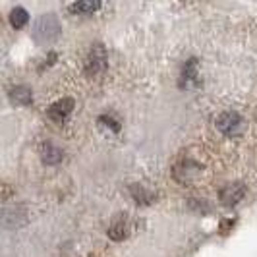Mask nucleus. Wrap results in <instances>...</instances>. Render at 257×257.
Here are the masks:
<instances>
[{
  "label": "nucleus",
  "mask_w": 257,
  "mask_h": 257,
  "mask_svg": "<svg viewBox=\"0 0 257 257\" xmlns=\"http://www.w3.org/2000/svg\"><path fill=\"white\" fill-rule=\"evenodd\" d=\"M244 116L236 110H222L217 118H215V128L220 136L224 138H238L244 132Z\"/></svg>",
  "instance_id": "f257e3e1"
},
{
  "label": "nucleus",
  "mask_w": 257,
  "mask_h": 257,
  "mask_svg": "<svg viewBox=\"0 0 257 257\" xmlns=\"http://www.w3.org/2000/svg\"><path fill=\"white\" fill-rule=\"evenodd\" d=\"M244 195H245V188L242 184H228V186H224L219 193L222 205H230V207L236 205V203H240V201L244 199Z\"/></svg>",
  "instance_id": "39448f33"
},
{
  "label": "nucleus",
  "mask_w": 257,
  "mask_h": 257,
  "mask_svg": "<svg viewBox=\"0 0 257 257\" xmlns=\"http://www.w3.org/2000/svg\"><path fill=\"white\" fill-rule=\"evenodd\" d=\"M74 106H76V101H74L72 97H62V99L54 101V103L49 106V110H47V116L51 118L52 122H56V124H62V122H66V120H68V116L72 114Z\"/></svg>",
  "instance_id": "20e7f679"
},
{
  "label": "nucleus",
  "mask_w": 257,
  "mask_h": 257,
  "mask_svg": "<svg viewBox=\"0 0 257 257\" xmlns=\"http://www.w3.org/2000/svg\"><path fill=\"white\" fill-rule=\"evenodd\" d=\"M62 151L56 147V145H52V143H45L43 145V149H41V161L45 163V165H49V167H54V165H58L60 161H62Z\"/></svg>",
  "instance_id": "423d86ee"
},
{
  "label": "nucleus",
  "mask_w": 257,
  "mask_h": 257,
  "mask_svg": "<svg viewBox=\"0 0 257 257\" xmlns=\"http://www.w3.org/2000/svg\"><path fill=\"white\" fill-rule=\"evenodd\" d=\"M60 33V24H58V18L54 14H47L43 16L35 26V33L33 37L37 39L39 43H45V41H52Z\"/></svg>",
  "instance_id": "7ed1b4c3"
},
{
  "label": "nucleus",
  "mask_w": 257,
  "mask_h": 257,
  "mask_svg": "<svg viewBox=\"0 0 257 257\" xmlns=\"http://www.w3.org/2000/svg\"><path fill=\"white\" fill-rule=\"evenodd\" d=\"M195 76H197V62H195V58H190V60L184 64V68H182L180 85L188 87L192 81H195Z\"/></svg>",
  "instance_id": "1a4fd4ad"
},
{
  "label": "nucleus",
  "mask_w": 257,
  "mask_h": 257,
  "mask_svg": "<svg viewBox=\"0 0 257 257\" xmlns=\"http://www.w3.org/2000/svg\"><path fill=\"white\" fill-rule=\"evenodd\" d=\"M101 2H89V0H77V2H72V4H68V8H70V12L77 14V16H91V14H95L97 10H101Z\"/></svg>",
  "instance_id": "0eeeda50"
},
{
  "label": "nucleus",
  "mask_w": 257,
  "mask_h": 257,
  "mask_svg": "<svg viewBox=\"0 0 257 257\" xmlns=\"http://www.w3.org/2000/svg\"><path fill=\"white\" fill-rule=\"evenodd\" d=\"M130 192L134 195L136 203H140V205H149V203H153V193L149 192V190H145L142 184H134V186L130 188Z\"/></svg>",
  "instance_id": "9b49d317"
},
{
  "label": "nucleus",
  "mask_w": 257,
  "mask_h": 257,
  "mask_svg": "<svg viewBox=\"0 0 257 257\" xmlns=\"http://www.w3.org/2000/svg\"><path fill=\"white\" fill-rule=\"evenodd\" d=\"M128 234H130V224L126 222V219L116 220V222H112V226L108 228V236H110L112 240H116V242L128 238Z\"/></svg>",
  "instance_id": "9d476101"
},
{
  "label": "nucleus",
  "mask_w": 257,
  "mask_h": 257,
  "mask_svg": "<svg viewBox=\"0 0 257 257\" xmlns=\"http://www.w3.org/2000/svg\"><path fill=\"white\" fill-rule=\"evenodd\" d=\"M10 97H12L14 103L20 104V106H29V104L33 103V93L26 85H16V87H12Z\"/></svg>",
  "instance_id": "6e6552de"
},
{
  "label": "nucleus",
  "mask_w": 257,
  "mask_h": 257,
  "mask_svg": "<svg viewBox=\"0 0 257 257\" xmlns=\"http://www.w3.org/2000/svg\"><path fill=\"white\" fill-rule=\"evenodd\" d=\"M106 66H108V54L101 43H95L91 45L89 52L85 56V72L87 76L99 77L106 72Z\"/></svg>",
  "instance_id": "f03ea898"
},
{
  "label": "nucleus",
  "mask_w": 257,
  "mask_h": 257,
  "mask_svg": "<svg viewBox=\"0 0 257 257\" xmlns=\"http://www.w3.org/2000/svg\"><path fill=\"white\" fill-rule=\"evenodd\" d=\"M27 22H29V12H27L26 8L18 6V8H14L12 12H10V26H12L14 29L26 27Z\"/></svg>",
  "instance_id": "f8f14e48"
}]
</instances>
